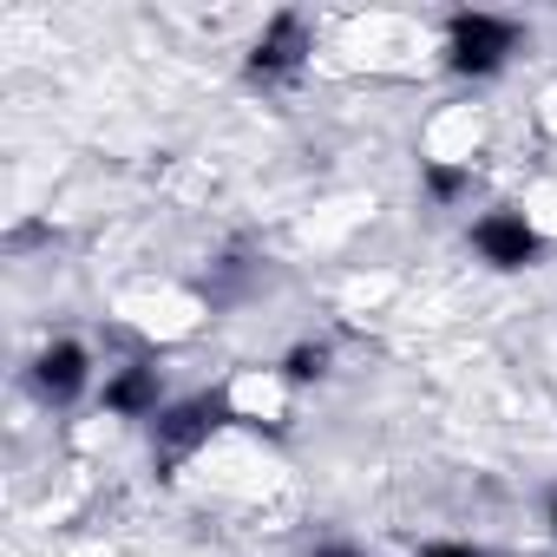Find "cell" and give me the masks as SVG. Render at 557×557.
<instances>
[{
	"mask_svg": "<svg viewBox=\"0 0 557 557\" xmlns=\"http://www.w3.org/2000/svg\"><path fill=\"white\" fill-rule=\"evenodd\" d=\"M498 47H505V27H492V21H466V27L453 34L459 66H492V60H498Z\"/></svg>",
	"mask_w": 557,
	"mask_h": 557,
	"instance_id": "cell-2",
	"label": "cell"
},
{
	"mask_svg": "<svg viewBox=\"0 0 557 557\" xmlns=\"http://www.w3.org/2000/svg\"><path fill=\"white\" fill-rule=\"evenodd\" d=\"M86 381V355L79 348H47V361H40V387L47 394H73Z\"/></svg>",
	"mask_w": 557,
	"mask_h": 557,
	"instance_id": "cell-3",
	"label": "cell"
},
{
	"mask_svg": "<svg viewBox=\"0 0 557 557\" xmlns=\"http://www.w3.org/2000/svg\"><path fill=\"white\" fill-rule=\"evenodd\" d=\"M433 557H472V550H433Z\"/></svg>",
	"mask_w": 557,
	"mask_h": 557,
	"instance_id": "cell-4",
	"label": "cell"
},
{
	"mask_svg": "<svg viewBox=\"0 0 557 557\" xmlns=\"http://www.w3.org/2000/svg\"><path fill=\"white\" fill-rule=\"evenodd\" d=\"M479 249L492 256V262H524L531 249H537V236H531V223L524 216H492V223H479Z\"/></svg>",
	"mask_w": 557,
	"mask_h": 557,
	"instance_id": "cell-1",
	"label": "cell"
}]
</instances>
